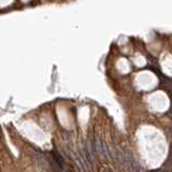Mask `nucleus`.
<instances>
[{
	"label": "nucleus",
	"instance_id": "obj_1",
	"mask_svg": "<svg viewBox=\"0 0 172 172\" xmlns=\"http://www.w3.org/2000/svg\"><path fill=\"white\" fill-rule=\"evenodd\" d=\"M51 157H52V159H53L54 163L58 166L59 168H61L62 170H65V162H64V159L62 158V156L60 155L59 153L56 151H52L51 153Z\"/></svg>",
	"mask_w": 172,
	"mask_h": 172
}]
</instances>
